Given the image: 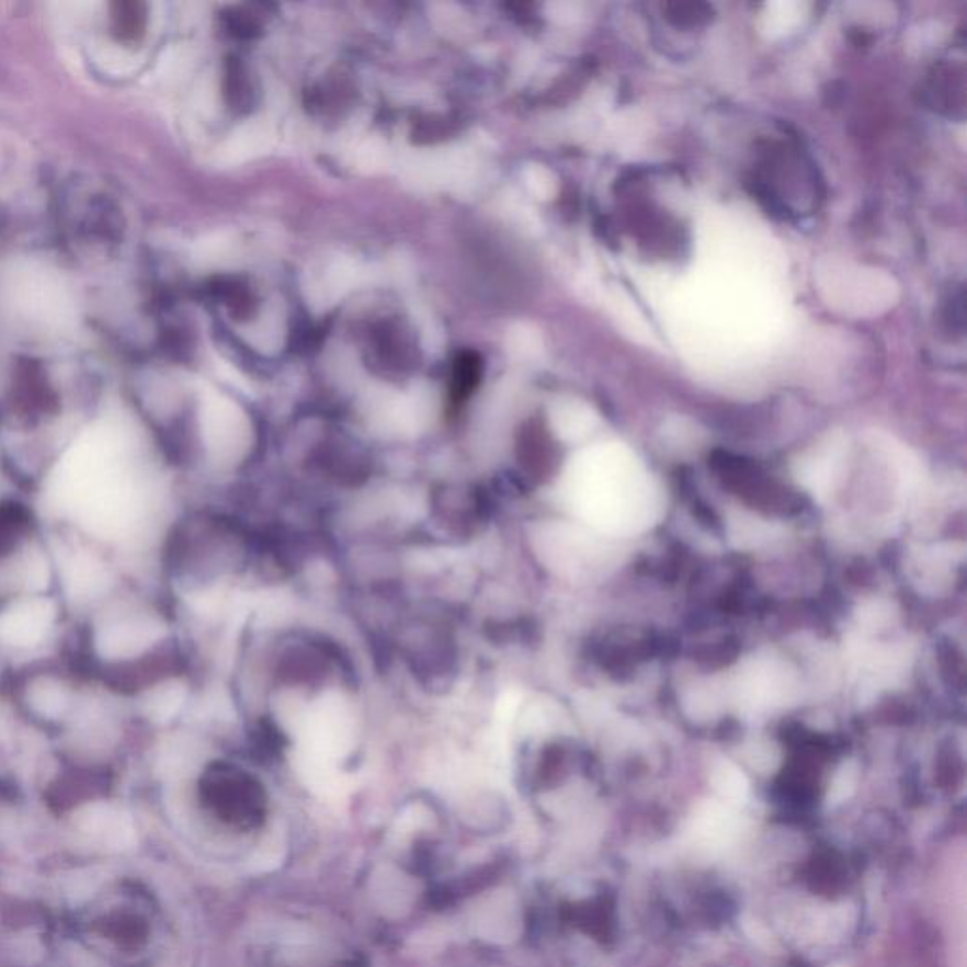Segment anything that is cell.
<instances>
[{"mask_svg": "<svg viewBox=\"0 0 967 967\" xmlns=\"http://www.w3.org/2000/svg\"><path fill=\"white\" fill-rule=\"evenodd\" d=\"M737 692L750 707L758 708L777 703L786 695V673L771 661L767 663L758 661L741 674Z\"/></svg>", "mask_w": 967, "mask_h": 967, "instance_id": "5", "label": "cell"}, {"mask_svg": "<svg viewBox=\"0 0 967 967\" xmlns=\"http://www.w3.org/2000/svg\"><path fill=\"white\" fill-rule=\"evenodd\" d=\"M856 781H858V765L854 762L843 763L831 781L830 794H828L830 804L845 801L846 797L851 796L852 790L856 788Z\"/></svg>", "mask_w": 967, "mask_h": 967, "instance_id": "13", "label": "cell"}, {"mask_svg": "<svg viewBox=\"0 0 967 967\" xmlns=\"http://www.w3.org/2000/svg\"><path fill=\"white\" fill-rule=\"evenodd\" d=\"M572 511L608 535H635L660 520L663 496L629 450L603 446L579 457L566 473Z\"/></svg>", "mask_w": 967, "mask_h": 967, "instance_id": "1", "label": "cell"}, {"mask_svg": "<svg viewBox=\"0 0 967 967\" xmlns=\"http://www.w3.org/2000/svg\"><path fill=\"white\" fill-rule=\"evenodd\" d=\"M710 781L715 790L731 804H743L749 797V778L744 777L743 771L739 770L736 763L720 760L713 770Z\"/></svg>", "mask_w": 967, "mask_h": 967, "instance_id": "10", "label": "cell"}, {"mask_svg": "<svg viewBox=\"0 0 967 967\" xmlns=\"http://www.w3.org/2000/svg\"><path fill=\"white\" fill-rule=\"evenodd\" d=\"M718 705H720V697L713 686H697L686 697V708H689L690 715L697 720L713 718L718 710Z\"/></svg>", "mask_w": 967, "mask_h": 967, "instance_id": "12", "label": "cell"}, {"mask_svg": "<svg viewBox=\"0 0 967 967\" xmlns=\"http://www.w3.org/2000/svg\"><path fill=\"white\" fill-rule=\"evenodd\" d=\"M736 830V818L723 805L705 804L695 812V838L702 839L707 845L720 846L728 843Z\"/></svg>", "mask_w": 967, "mask_h": 967, "instance_id": "7", "label": "cell"}, {"mask_svg": "<svg viewBox=\"0 0 967 967\" xmlns=\"http://www.w3.org/2000/svg\"><path fill=\"white\" fill-rule=\"evenodd\" d=\"M663 12L676 27H699L713 18V8L703 2H673L665 4Z\"/></svg>", "mask_w": 967, "mask_h": 967, "instance_id": "11", "label": "cell"}, {"mask_svg": "<svg viewBox=\"0 0 967 967\" xmlns=\"http://www.w3.org/2000/svg\"><path fill=\"white\" fill-rule=\"evenodd\" d=\"M78 947L101 967H148L159 941L156 899L135 880H112L69 922Z\"/></svg>", "mask_w": 967, "mask_h": 967, "instance_id": "2", "label": "cell"}, {"mask_svg": "<svg viewBox=\"0 0 967 967\" xmlns=\"http://www.w3.org/2000/svg\"><path fill=\"white\" fill-rule=\"evenodd\" d=\"M728 532L733 546L750 550V548H760V546L767 545L773 535H775V527L767 524V522H763V520L756 519V516H752V514L737 512L736 516L729 519Z\"/></svg>", "mask_w": 967, "mask_h": 967, "instance_id": "8", "label": "cell"}, {"mask_svg": "<svg viewBox=\"0 0 967 967\" xmlns=\"http://www.w3.org/2000/svg\"><path fill=\"white\" fill-rule=\"evenodd\" d=\"M2 673H4V665H2V661H0V679H2Z\"/></svg>", "mask_w": 967, "mask_h": 967, "instance_id": "17", "label": "cell"}, {"mask_svg": "<svg viewBox=\"0 0 967 967\" xmlns=\"http://www.w3.org/2000/svg\"><path fill=\"white\" fill-rule=\"evenodd\" d=\"M747 758L754 767L762 771L773 770L778 762L777 749L767 741H756V743L750 744Z\"/></svg>", "mask_w": 967, "mask_h": 967, "instance_id": "14", "label": "cell"}, {"mask_svg": "<svg viewBox=\"0 0 967 967\" xmlns=\"http://www.w3.org/2000/svg\"><path fill=\"white\" fill-rule=\"evenodd\" d=\"M480 376H482L480 357L477 354H473V352H465V354L459 355L456 363H454L452 384H450L452 402L454 405H464L475 394V389L478 388Z\"/></svg>", "mask_w": 967, "mask_h": 967, "instance_id": "9", "label": "cell"}, {"mask_svg": "<svg viewBox=\"0 0 967 967\" xmlns=\"http://www.w3.org/2000/svg\"><path fill=\"white\" fill-rule=\"evenodd\" d=\"M888 613H890V608L883 603V601H872V603H867V605L862 608V613H860V622L865 624V626L877 627L880 624H885L886 618H888Z\"/></svg>", "mask_w": 967, "mask_h": 967, "instance_id": "16", "label": "cell"}, {"mask_svg": "<svg viewBox=\"0 0 967 967\" xmlns=\"http://www.w3.org/2000/svg\"><path fill=\"white\" fill-rule=\"evenodd\" d=\"M49 941L46 911L33 899L0 885V967L41 966Z\"/></svg>", "mask_w": 967, "mask_h": 967, "instance_id": "3", "label": "cell"}, {"mask_svg": "<svg viewBox=\"0 0 967 967\" xmlns=\"http://www.w3.org/2000/svg\"><path fill=\"white\" fill-rule=\"evenodd\" d=\"M841 459H843V446L830 443L809 456L799 457L792 470L797 482L801 484L805 490L811 491L818 501H826L841 473Z\"/></svg>", "mask_w": 967, "mask_h": 967, "instance_id": "4", "label": "cell"}, {"mask_svg": "<svg viewBox=\"0 0 967 967\" xmlns=\"http://www.w3.org/2000/svg\"><path fill=\"white\" fill-rule=\"evenodd\" d=\"M964 75H956L954 67L943 65L928 78L924 95L933 109L954 114L956 110H964Z\"/></svg>", "mask_w": 967, "mask_h": 967, "instance_id": "6", "label": "cell"}, {"mask_svg": "<svg viewBox=\"0 0 967 967\" xmlns=\"http://www.w3.org/2000/svg\"><path fill=\"white\" fill-rule=\"evenodd\" d=\"M943 321L947 323L948 331H958L960 334L964 331V295L962 292L953 294V297L948 299L945 310H943Z\"/></svg>", "mask_w": 967, "mask_h": 967, "instance_id": "15", "label": "cell"}]
</instances>
